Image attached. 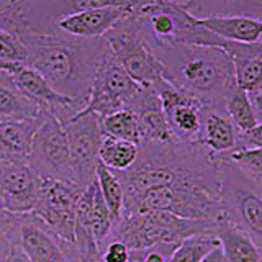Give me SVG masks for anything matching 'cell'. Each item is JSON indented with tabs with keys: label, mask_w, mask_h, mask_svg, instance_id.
<instances>
[{
	"label": "cell",
	"mask_w": 262,
	"mask_h": 262,
	"mask_svg": "<svg viewBox=\"0 0 262 262\" xmlns=\"http://www.w3.org/2000/svg\"><path fill=\"white\" fill-rule=\"evenodd\" d=\"M123 190V218L131 215L146 190L167 185H200L221 190L220 161L199 143L172 138L167 143L138 144V158L129 169L113 172Z\"/></svg>",
	"instance_id": "1"
},
{
	"label": "cell",
	"mask_w": 262,
	"mask_h": 262,
	"mask_svg": "<svg viewBox=\"0 0 262 262\" xmlns=\"http://www.w3.org/2000/svg\"><path fill=\"white\" fill-rule=\"evenodd\" d=\"M8 33L27 49V66L36 71L57 94L89 103L95 72L110 51L103 38L80 39L57 30L51 35H33L21 28Z\"/></svg>",
	"instance_id": "2"
},
{
	"label": "cell",
	"mask_w": 262,
	"mask_h": 262,
	"mask_svg": "<svg viewBox=\"0 0 262 262\" xmlns=\"http://www.w3.org/2000/svg\"><path fill=\"white\" fill-rule=\"evenodd\" d=\"M144 36V35H143ZM144 43L162 66L164 79L202 106H221L226 87L234 80L233 61L223 49L158 41Z\"/></svg>",
	"instance_id": "3"
},
{
	"label": "cell",
	"mask_w": 262,
	"mask_h": 262,
	"mask_svg": "<svg viewBox=\"0 0 262 262\" xmlns=\"http://www.w3.org/2000/svg\"><path fill=\"white\" fill-rule=\"evenodd\" d=\"M221 221V220H220ZM220 221L185 220L164 211H139L113 226L106 244L123 243L128 249H149L159 244H180L196 234L215 236Z\"/></svg>",
	"instance_id": "4"
},
{
	"label": "cell",
	"mask_w": 262,
	"mask_h": 262,
	"mask_svg": "<svg viewBox=\"0 0 262 262\" xmlns=\"http://www.w3.org/2000/svg\"><path fill=\"white\" fill-rule=\"evenodd\" d=\"M139 4L135 2L103 39L128 76L141 87L152 89L164 79V72L161 62L144 43Z\"/></svg>",
	"instance_id": "5"
},
{
	"label": "cell",
	"mask_w": 262,
	"mask_h": 262,
	"mask_svg": "<svg viewBox=\"0 0 262 262\" xmlns=\"http://www.w3.org/2000/svg\"><path fill=\"white\" fill-rule=\"evenodd\" d=\"M220 170L223 220L248 234L262 254V188L228 162L220 161Z\"/></svg>",
	"instance_id": "6"
},
{
	"label": "cell",
	"mask_w": 262,
	"mask_h": 262,
	"mask_svg": "<svg viewBox=\"0 0 262 262\" xmlns=\"http://www.w3.org/2000/svg\"><path fill=\"white\" fill-rule=\"evenodd\" d=\"M28 164L43 180L74 184L68 136L62 123L51 113L43 115L35 131Z\"/></svg>",
	"instance_id": "7"
},
{
	"label": "cell",
	"mask_w": 262,
	"mask_h": 262,
	"mask_svg": "<svg viewBox=\"0 0 262 262\" xmlns=\"http://www.w3.org/2000/svg\"><path fill=\"white\" fill-rule=\"evenodd\" d=\"M143 89L146 87L136 84L121 68L112 51H108L97 68L85 112H92L103 118L117 112L128 110L143 92Z\"/></svg>",
	"instance_id": "8"
},
{
	"label": "cell",
	"mask_w": 262,
	"mask_h": 262,
	"mask_svg": "<svg viewBox=\"0 0 262 262\" xmlns=\"http://www.w3.org/2000/svg\"><path fill=\"white\" fill-rule=\"evenodd\" d=\"M62 126L69 143L74 184L85 190L95 180V170L100 162L98 152L105 138L100 117L84 110Z\"/></svg>",
	"instance_id": "9"
},
{
	"label": "cell",
	"mask_w": 262,
	"mask_h": 262,
	"mask_svg": "<svg viewBox=\"0 0 262 262\" xmlns=\"http://www.w3.org/2000/svg\"><path fill=\"white\" fill-rule=\"evenodd\" d=\"M82 192L84 190L72 182L41 179L38 202L31 215H35L57 237L72 244L76 207Z\"/></svg>",
	"instance_id": "10"
},
{
	"label": "cell",
	"mask_w": 262,
	"mask_h": 262,
	"mask_svg": "<svg viewBox=\"0 0 262 262\" xmlns=\"http://www.w3.org/2000/svg\"><path fill=\"white\" fill-rule=\"evenodd\" d=\"M41 177L28 161L0 156V202L13 215H28L36 207Z\"/></svg>",
	"instance_id": "11"
},
{
	"label": "cell",
	"mask_w": 262,
	"mask_h": 262,
	"mask_svg": "<svg viewBox=\"0 0 262 262\" xmlns=\"http://www.w3.org/2000/svg\"><path fill=\"white\" fill-rule=\"evenodd\" d=\"M12 80L16 85V89H18L30 102L38 105L43 112L54 115L62 125L71 121L80 112H84L87 106L85 103L76 102L69 97L57 94L36 71L28 68L27 64L15 74H12Z\"/></svg>",
	"instance_id": "12"
},
{
	"label": "cell",
	"mask_w": 262,
	"mask_h": 262,
	"mask_svg": "<svg viewBox=\"0 0 262 262\" xmlns=\"http://www.w3.org/2000/svg\"><path fill=\"white\" fill-rule=\"evenodd\" d=\"M135 2L131 0H112L108 5L89 8L69 16H64L56 23L59 31L80 39L103 38L123 16H125Z\"/></svg>",
	"instance_id": "13"
},
{
	"label": "cell",
	"mask_w": 262,
	"mask_h": 262,
	"mask_svg": "<svg viewBox=\"0 0 262 262\" xmlns=\"http://www.w3.org/2000/svg\"><path fill=\"white\" fill-rule=\"evenodd\" d=\"M199 144L215 156H223L241 149L239 133L225 112V106H202Z\"/></svg>",
	"instance_id": "14"
},
{
	"label": "cell",
	"mask_w": 262,
	"mask_h": 262,
	"mask_svg": "<svg viewBox=\"0 0 262 262\" xmlns=\"http://www.w3.org/2000/svg\"><path fill=\"white\" fill-rule=\"evenodd\" d=\"M128 110L133 112L138 120L139 144L167 143L172 138H176L166 120L159 97L152 89H143V92Z\"/></svg>",
	"instance_id": "15"
},
{
	"label": "cell",
	"mask_w": 262,
	"mask_h": 262,
	"mask_svg": "<svg viewBox=\"0 0 262 262\" xmlns=\"http://www.w3.org/2000/svg\"><path fill=\"white\" fill-rule=\"evenodd\" d=\"M97 192V179L80 193L74 218V248L80 262H100L102 252L98 249L92 229V208Z\"/></svg>",
	"instance_id": "16"
},
{
	"label": "cell",
	"mask_w": 262,
	"mask_h": 262,
	"mask_svg": "<svg viewBox=\"0 0 262 262\" xmlns=\"http://www.w3.org/2000/svg\"><path fill=\"white\" fill-rule=\"evenodd\" d=\"M196 20V18H195ZM196 23L208 30L215 36L233 41V43L252 45L262 38V20L246 15H228V16H208L196 20Z\"/></svg>",
	"instance_id": "17"
},
{
	"label": "cell",
	"mask_w": 262,
	"mask_h": 262,
	"mask_svg": "<svg viewBox=\"0 0 262 262\" xmlns=\"http://www.w3.org/2000/svg\"><path fill=\"white\" fill-rule=\"evenodd\" d=\"M45 113L16 89L10 74L0 72V121H33Z\"/></svg>",
	"instance_id": "18"
},
{
	"label": "cell",
	"mask_w": 262,
	"mask_h": 262,
	"mask_svg": "<svg viewBox=\"0 0 262 262\" xmlns=\"http://www.w3.org/2000/svg\"><path fill=\"white\" fill-rule=\"evenodd\" d=\"M41 118L33 121H0V156L28 161L33 136Z\"/></svg>",
	"instance_id": "19"
},
{
	"label": "cell",
	"mask_w": 262,
	"mask_h": 262,
	"mask_svg": "<svg viewBox=\"0 0 262 262\" xmlns=\"http://www.w3.org/2000/svg\"><path fill=\"white\" fill-rule=\"evenodd\" d=\"M215 236L223 251V262H262V254L251 237L223 218L216 226Z\"/></svg>",
	"instance_id": "20"
},
{
	"label": "cell",
	"mask_w": 262,
	"mask_h": 262,
	"mask_svg": "<svg viewBox=\"0 0 262 262\" xmlns=\"http://www.w3.org/2000/svg\"><path fill=\"white\" fill-rule=\"evenodd\" d=\"M200 108L202 105L187 97L185 100L166 113L172 135L180 141L199 143L200 136Z\"/></svg>",
	"instance_id": "21"
},
{
	"label": "cell",
	"mask_w": 262,
	"mask_h": 262,
	"mask_svg": "<svg viewBox=\"0 0 262 262\" xmlns=\"http://www.w3.org/2000/svg\"><path fill=\"white\" fill-rule=\"evenodd\" d=\"M223 106H225L226 115L229 117V120H231V123L239 135L248 133V131H251L257 125V120L251 106L249 97L243 89L237 87L236 80H233L225 90Z\"/></svg>",
	"instance_id": "22"
},
{
	"label": "cell",
	"mask_w": 262,
	"mask_h": 262,
	"mask_svg": "<svg viewBox=\"0 0 262 262\" xmlns=\"http://www.w3.org/2000/svg\"><path fill=\"white\" fill-rule=\"evenodd\" d=\"M138 158V144L120 141L105 136L98 152V161L112 172H123L129 169Z\"/></svg>",
	"instance_id": "23"
},
{
	"label": "cell",
	"mask_w": 262,
	"mask_h": 262,
	"mask_svg": "<svg viewBox=\"0 0 262 262\" xmlns=\"http://www.w3.org/2000/svg\"><path fill=\"white\" fill-rule=\"evenodd\" d=\"M95 179H97L98 192H100L106 208H108L115 225H117L123 218V207H125V202H123V190H121L118 179L115 177L113 172L106 169L102 162H98V166H97Z\"/></svg>",
	"instance_id": "24"
},
{
	"label": "cell",
	"mask_w": 262,
	"mask_h": 262,
	"mask_svg": "<svg viewBox=\"0 0 262 262\" xmlns=\"http://www.w3.org/2000/svg\"><path fill=\"white\" fill-rule=\"evenodd\" d=\"M102 131L105 136L120 139V141H128L133 144H139V131H138V120L133 112L121 110L108 117L100 118Z\"/></svg>",
	"instance_id": "25"
},
{
	"label": "cell",
	"mask_w": 262,
	"mask_h": 262,
	"mask_svg": "<svg viewBox=\"0 0 262 262\" xmlns=\"http://www.w3.org/2000/svg\"><path fill=\"white\" fill-rule=\"evenodd\" d=\"M220 248V241L213 234H196L187 237L177 246L169 262H202L208 254Z\"/></svg>",
	"instance_id": "26"
},
{
	"label": "cell",
	"mask_w": 262,
	"mask_h": 262,
	"mask_svg": "<svg viewBox=\"0 0 262 262\" xmlns=\"http://www.w3.org/2000/svg\"><path fill=\"white\" fill-rule=\"evenodd\" d=\"M113 226H115V221L110 215L108 208H106L102 195L98 192V185H97V192L94 196V208H92V229H94L95 243L98 246V249H100V252L105 249Z\"/></svg>",
	"instance_id": "27"
},
{
	"label": "cell",
	"mask_w": 262,
	"mask_h": 262,
	"mask_svg": "<svg viewBox=\"0 0 262 262\" xmlns=\"http://www.w3.org/2000/svg\"><path fill=\"white\" fill-rule=\"evenodd\" d=\"M21 215H13L0 202V262H7L15 246H18V228Z\"/></svg>",
	"instance_id": "28"
},
{
	"label": "cell",
	"mask_w": 262,
	"mask_h": 262,
	"mask_svg": "<svg viewBox=\"0 0 262 262\" xmlns=\"http://www.w3.org/2000/svg\"><path fill=\"white\" fill-rule=\"evenodd\" d=\"M129 249L123 243L112 241L102 251V262H128Z\"/></svg>",
	"instance_id": "29"
},
{
	"label": "cell",
	"mask_w": 262,
	"mask_h": 262,
	"mask_svg": "<svg viewBox=\"0 0 262 262\" xmlns=\"http://www.w3.org/2000/svg\"><path fill=\"white\" fill-rule=\"evenodd\" d=\"M241 147H259L262 149V123L254 126L251 131L244 135H239Z\"/></svg>",
	"instance_id": "30"
},
{
	"label": "cell",
	"mask_w": 262,
	"mask_h": 262,
	"mask_svg": "<svg viewBox=\"0 0 262 262\" xmlns=\"http://www.w3.org/2000/svg\"><path fill=\"white\" fill-rule=\"evenodd\" d=\"M248 97H249L251 106H252L254 115H256V120H257V125H259V123H262V89L248 94Z\"/></svg>",
	"instance_id": "31"
},
{
	"label": "cell",
	"mask_w": 262,
	"mask_h": 262,
	"mask_svg": "<svg viewBox=\"0 0 262 262\" xmlns=\"http://www.w3.org/2000/svg\"><path fill=\"white\" fill-rule=\"evenodd\" d=\"M202 262H223V251H221V248L213 249Z\"/></svg>",
	"instance_id": "32"
}]
</instances>
